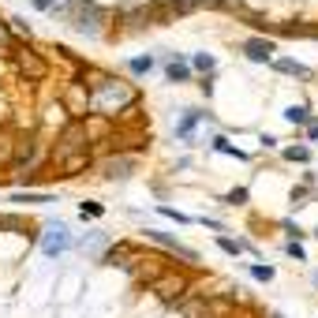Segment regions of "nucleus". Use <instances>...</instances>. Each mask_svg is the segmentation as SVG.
<instances>
[{
	"label": "nucleus",
	"mask_w": 318,
	"mask_h": 318,
	"mask_svg": "<svg viewBox=\"0 0 318 318\" xmlns=\"http://www.w3.org/2000/svg\"><path fill=\"white\" fill-rule=\"evenodd\" d=\"M285 120H288V124H307V120H311V109H307V105H288V109H285Z\"/></svg>",
	"instance_id": "8"
},
{
	"label": "nucleus",
	"mask_w": 318,
	"mask_h": 318,
	"mask_svg": "<svg viewBox=\"0 0 318 318\" xmlns=\"http://www.w3.org/2000/svg\"><path fill=\"white\" fill-rule=\"evenodd\" d=\"M67 247H71V236H67L64 225H49L45 228V236H42V251L45 255H64Z\"/></svg>",
	"instance_id": "3"
},
{
	"label": "nucleus",
	"mask_w": 318,
	"mask_h": 318,
	"mask_svg": "<svg viewBox=\"0 0 318 318\" xmlns=\"http://www.w3.org/2000/svg\"><path fill=\"white\" fill-rule=\"evenodd\" d=\"M165 71H169V79H172V83H184V79H187V75H191V67H187L184 60H176V56H172V60H169V67H165Z\"/></svg>",
	"instance_id": "7"
},
{
	"label": "nucleus",
	"mask_w": 318,
	"mask_h": 318,
	"mask_svg": "<svg viewBox=\"0 0 318 318\" xmlns=\"http://www.w3.org/2000/svg\"><path fill=\"white\" fill-rule=\"evenodd\" d=\"M71 12H79V15H75V23H71L79 34H98L101 8L94 4V0H71Z\"/></svg>",
	"instance_id": "2"
},
{
	"label": "nucleus",
	"mask_w": 318,
	"mask_h": 318,
	"mask_svg": "<svg viewBox=\"0 0 318 318\" xmlns=\"http://www.w3.org/2000/svg\"><path fill=\"white\" fill-rule=\"evenodd\" d=\"M277 67L288 75H300V79H311V67H303V64H296V60H277Z\"/></svg>",
	"instance_id": "11"
},
{
	"label": "nucleus",
	"mask_w": 318,
	"mask_h": 318,
	"mask_svg": "<svg viewBox=\"0 0 318 318\" xmlns=\"http://www.w3.org/2000/svg\"><path fill=\"white\" fill-rule=\"evenodd\" d=\"M285 157L288 161H307V157H311V150H307V146H292V150H285Z\"/></svg>",
	"instance_id": "14"
},
{
	"label": "nucleus",
	"mask_w": 318,
	"mask_h": 318,
	"mask_svg": "<svg viewBox=\"0 0 318 318\" xmlns=\"http://www.w3.org/2000/svg\"><path fill=\"white\" fill-rule=\"evenodd\" d=\"M244 53L251 56V60H258V64H269L273 60V42H266V37H247Z\"/></svg>",
	"instance_id": "4"
},
{
	"label": "nucleus",
	"mask_w": 318,
	"mask_h": 318,
	"mask_svg": "<svg viewBox=\"0 0 318 318\" xmlns=\"http://www.w3.org/2000/svg\"><path fill=\"white\" fill-rule=\"evenodd\" d=\"M214 150H217V153H228V157H240V161L247 157V153H244V150H236L228 139H214Z\"/></svg>",
	"instance_id": "12"
},
{
	"label": "nucleus",
	"mask_w": 318,
	"mask_h": 318,
	"mask_svg": "<svg viewBox=\"0 0 318 318\" xmlns=\"http://www.w3.org/2000/svg\"><path fill=\"white\" fill-rule=\"evenodd\" d=\"M15 202H49L45 195H15Z\"/></svg>",
	"instance_id": "18"
},
{
	"label": "nucleus",
	"mask_w": 318,
	"mask_h": 318,
	"mask_svg": "<svg viewBox=\"0 0 318 318\" xmlns=\"http://www.w3.org/2000/svg\"><path fill=\"white\" fill-rule=\"evenodd\" d=\"M128 71H131V75H146V71H153V56H135V60H128Z\"/></svg>",
	"instance_id": "9"
},
{
	"label": "nucleus",
	"mask_w": 318,
	"mask_h": 318,
	"mask_svg": "<svg viewBox=\"0 0 318 318\" xmlns=\"http://www.w3.org/2000/svg\"><path fill=\"white\" fill-rule=\"evenodd\" d=\"M90 105H94V112L112 116V112L135 105V90L128 83H120V79H101L98 86H94V94H90Z\"/></svg>",
	"instance_id": "1"
},
{
	"label": "nucleus",
	"mask_w": 318,
	"mask_h": 318,
	"mask_svg": "<svg viewBox=\"0 0 318 318\" xmlns=\"http://www.w3.org/2000/svg\"><path fill=\"white\" fill-rule=\"evenodd\" d=\"M202 120V112H184V120L176 124V139H191L195 135V124Z\"/></svg>",
	"instance_id": "6"
},
{
	"label": "nucleus",
	"mask_w": 318,
	"mask_h": 318,
	"mask_svg": "<svg viewBox=\"0 0 318 318\" xmlns=\"http://www.w3.org/2000/svg\"><path fill=\"white\" fill-rule=\"evenodd\" d=\"M191 67H195V71H214L217 60H214L210 53H195V56H191Z\"/></svg>",
	"instance_id": "10"
},
{
	"label": "nucleus",
	"mask_w": 318,
	"mask_h": 318,
	"mask_svg": "<svg viewBox=\"0 0 318 318\" xmlns=\"http://www.w3.org/2000/svg\"><path fill=\"white\" fill-rule=\"evenodd\" d=\"M79 214H83V217H101L105 210L98 206V202H83V206H79Z\"/></svg>",
	"instance_id": "15"
},
{
	"label": "nucleus",
	"mask_w": 318,
	"mask_h": 318,
	"mask_svg": "<svg viewBox=\"0 0 318 318\" xmlns=\"http://www.w3.org/2000/svg\"><path fill=\"white\" fill-rule=\"evenodd\" d=\"M217 244L225 247L228 255H240V251H244V244H240V240H228V236H217Z\"/></svg>",
	"instance_id": "13"
},
{
	"label": "nucleus",
	"mask_w": 318,
	"mask_h": 318,
	"mask_svg": "<svg viewBox=\"0 0 318 318\" xmlns=\"http://www.w3.org/2000/svg\"><path fill=\"white\" fill-rule=\"evenodd\" d=\"M251 277H258V281H273V266H251Z\"/></svg>",
	"instance_id": "16"
},
{
	"label": "nucleus",
	"mask_w": 318,
	"mask_h": 318,
	"mask_svg": "<svg viewBox=\"0 0 318 318\" xmlns=\"http://www.w3.org/2000/svg\"><path fill=\"white\" fill-rule=\"evenodd\" d=\"M307 139H318V124H311V128H307Z\"/></svg>",
	"instance_id": "19"
},
{
	"label": "nucleus",
	"mask_w": 318,
	"mask_h": 318,
	"mask_svg": "<svg viewBox=\"0 0 318 318\" xmlns=\"http://www.w3.org/2000/svg\"><path fill=\"white\" fill-rule=\"evenodd\" d=\"M247 195H251L247 187H236L232 195H228V202H232V206H244V202H247Z\"/></svg>",
	"instance_id": "17"
},
{
	"label": "nucleus",
	"mask_w": 318,
	"mask_h": 318,
	"mask_svg": "<svg viewBox=\"0 0 318 318\" xmlns=\"http://www.w3.org/2000/svg\"><path fill=\"white\" fill-rule=\"evenodd\" d=\"M30 4L37 8V12H53V15L71 12V0H30Z\"/></svg>",
	"instance_id": "5"
}]
</instances>
